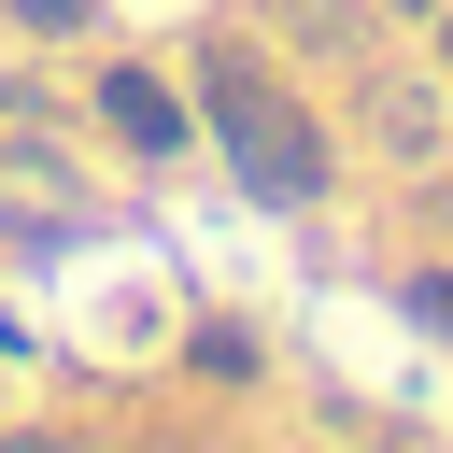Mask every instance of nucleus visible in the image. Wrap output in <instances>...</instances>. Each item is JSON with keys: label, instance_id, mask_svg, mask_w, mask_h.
Returning a JSON list of instances; mask_svg holds the SVG:
<instances>
[{"label": "nucleus", "instance_id": "3", "mask_svg": "<svg viewBox=\"0 0 453 453\" xmlns=\"http://www.w3.org/2000/svg\"><path fill=\"white\" fill-rule=\"evenodd\" d=\"M0 14H14V28H42V42H71V28L99 14V0H0Z\"/></svg>", "mask_w": 453, "mask_h": 453}, {"label": "nucleus", "instance_id": "4", "mask_svg": "<svg viewBox=\"0 0 453 453\" xmlns=\"http://www.w3.org/2000/svg\"><path fill=\"white\" fill-rule=\"evenodd\" d=\"M411 297H425V311H439V326H453V269H425V283H411Z\"/></svg>", "mask_w": 453, "mask_h": 453}, {"label": "nucleus", "instance_id": "5", "mask_svg": "<svg viewBox=\"0 0 453 453\" xmlns=\"http://www.w3.org/2000/svg\"><path fill=\"white\" fill-rule=\"evenodd\" d=\"M439 57H453V42H439Z\"/></svg>", "mask_w": 453, "mask_h": 453}, {"label": "nucleus", "instance_id": "2", "mask_svg": "<svg viewBox=\"0 0 453 453\" xmlns=\"http://www.w3.org/2000/svg\"><path fill=\"white\" fill-rule=\"evenodd\" d=\"M99 113H113V127H127L142 156H184V113H170V99L142 85V71H113V85H99Z\"/></svg>", "mask_w": 453, "mask_h": 453}, {"label": "nucleus", "instance_id": "1", "mask_svg": "<svg viewBox=\"0 0 453 453\" xmlns=\"http://www.w3.org/2000/svg\"><path fill=\"white\" fill-rule=\"evenodd\" d=\"M198 71H212V127H226V170H241L255 198H283V212H297V198H326V127H311V113H297V99H283V85H269L241 42H212Z\"/></svg>", "mask_w": 453, "mask_h": 453}]
</instances>
